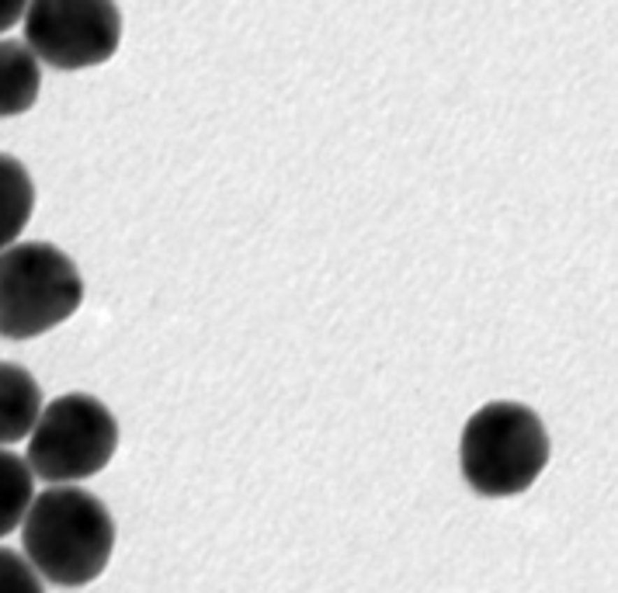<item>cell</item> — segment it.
Returning <instances> with one entry per match:
<instances>
[{"label":"cell","instance_id":"7","mask_svg":"<svg viewBox=\"0 0 618 593\" xmlns=\"http://www.w3.org/2000/svg\"><path fill=\"white\" fill-rule=\"evenodd\" d=\"M42 91L38 59L24 42L0 38V118L24 115Z\"/></svg>","mask_w":618,"mask_h":593},{"label":"cell","instance_id":"6","mask_svg":"<svg viewBox=\"0 0 618 593\" xmlns=\"http://www.w3.org/2000/svg\"><path fill=\"white\" fill-rule=\"evenodd\" d=\"M42 413V389L35 375L14 361H0V448L31 434Z\"/></svg>","mask_w":618,"mask_h":593},{"label":"cell","instance_id":"4","mask_svg":"<svg viewBox=\"0 0 618 593\" xmlns=\"http://www.w3.org/2000/svg\"><path fill=\"white\" fill-rule=\"evenodd\" d=\"M118 420L91 393L56 395L28 434L24 465L45 483H77L98 476L115 458Z\"/></svg>","mask_w":618,"mask_h":593},{"label":"cell","instance_id":"10","mask_svg":"<svg viewBox=\"0 0 618 593\" xmlns=\"http://www.w3.org/2000/svg\"><path fill=\"white\" fill-rule=\"evenodd\" d=\"M0 593H45L38 573L7 545H0Z\"/></svg>","mask_w":618,"mask_h":593},{"label":"cell","instance_id":"8","mask_svg":"<svg viewBox=\"0 0 618 593\" xmlns=\"http://www.w3.org/2000/svg\"><path fill=\"white\" fill-rule=\"evenodd\" d=\"M35 208V184L24 163L10 153H0V250H7L28 226Z\"/></svg>","mask_w":618,"mask_h":593},{"label":"cell","instance_id":"3","mask_svg":"<svg viewBox=\"0 0 618 593\" xmlns=\"http://www.w3.org/2000/svg\"><path fill=\"white\" fill-rule=\"evenodd\" d=\"M84 302V278L52 243H10L0 250V337L31 340L66 323Z\"/></svg>","mask_w":618,"mask_h":593},{"label":"cell","instance_id":"9","mask_svg":"<svg viewBox=\"0 0 618 593\" xmlns=\"http://www.w3.org/2000/svg\"><path fill=\"white\" fill-rule=\"evenodd\" d=\"M35 499V483H31V469L24 465L21 455H10L7 448H0V538H7L21 520L24 510Z\"/></svg>","mask_w":618,"mask_h":593},{"label":"cell","instance_id":"5","mask_svg":"<svg viewBox=\"0 0 618 593\" xmlns=\"http://www.w3.org/2000/svg\"><path fill=\"white\" fill-rule=\"evenodd\" d=\"M24 42L52 70H91L118 52L122 10L115 0H28Z\"/></svg>","mask_w":618,"mask_h":593},{"label":"cell","instance_id":"1","mask_svg":"<svg viewBox=\"0 0 618 593\" xmlns=\"http://www.w3.org/2000/svg\"><path fill=\"white\" fill-rule=\"evenodd\" d=\"M28 566L56 587H87L115 552V517L80 486H49L24 510Z\"/></svg>","mask_w":618,"mask_h":593},{"label":"cell","instance_id":"2","mask_svg":"<svg viewBox=\"0 0 618 593\" xmlns=\"http://www.w3.org/2000/svg\"><path fill=\"white\" fill-rule=\"evenodd\" d=\"M466 483L480 496H517L549 465V434L535 409L521 402L480 406L459 441Z\"/></svg>","mask_w":618,"mask_h":593},{"label":"cell","instance_id":"11","mask_svg":"<svg viewBox=\"0 0 618 593\" xmlns=\"http://www.w3.org/2000/svg\"><path fill=\"white\" fill-rule=\"evenodd\" d=\"M24 7H28V0H0V31L14 28L21 21Z\"/></svg>","mask_w":618,"mask_h":593}]
</instances>
